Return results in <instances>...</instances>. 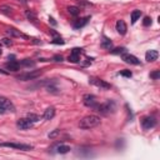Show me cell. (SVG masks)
Returning <instances> with one entry per match:
<instances>
[{"label": "cell", "mask_w": 160, "mask_h": 160, "mask_svg": "<svg viewBox=\"0 0 160 160\" xmlns=\"http://www.w3.org/2000/svg\"><path fill=\"white\" fill-rule=\"evenodd\" d=\"M0 110L3 111V114L15 113V106L6 96H0Z\"/></svg>", "instance_id": "3957f363"}, {"label": "cell", "mask_w": 160, "mask_h": 160, "mask_svg": "<svg viewBox=\"0 0 160 160\" xmlns=\"http://www.w3.org/2000/svg\"><path fill=\"white\" fill-rule=\"evenodd\" d=\"M40 74H42V71H29V73L20 74L16 79L18 80H22V82H28V80H34V79L39 78Z\"/></svg>", "instance_id": "52a82bcc"}, {"label": "cell", "mask_w": 160, "mask_h": 160, "mask_svg": "<svg viewBox=\"0 0 160 160\" xmlns=\"http://www.w3.org/2000/svg\"><path fill=\"white\" fill-rule=\"evenodd\" d=\"M0 146L11 148V149H18V150H23V151H29V150H33V149H34L33 145L22 144V143H0Z\"/></svg>", "instance_id": "277c9868"}, {"label": "cell", "mask_w": 160, "mask_h": 160, "mask_svg": "<svg viewBox=\"0 0 160 160\" xmlns=\"http://www.w3.org/2000/svg\"><path fill=\"white\" fill-rule=\"evenodd\" d=\"M115 28H116V31H118L120 35H125V34H126L128 26H126V24H125L124 20H118Z\"/></svg>", "instance_id": "7c38bea8"}, {"label": "cell", "mask_w": 160, "mask_h": 160, "mask_svg": "<svg viewBox=\"0 0 160 160\" xmlns=\"http://www.w3.org/2000/svg\"><path fill=\"white\" fill-rule=\"evenodd\" d=\"M150 78H151V79H154V80H158V79L160 78V71H159V70L153 71V73L150 74Z\"/></svg>", "instance_id": "f546056e"}, {"label": "cell", "mask_w": 160, "mask_h": 160, "mask_svg": "<svg viewBox=\"0 0 160 160\" xmlns=\"http://www.w3.org/2000/svg\"><path fill=\"white\" fill-rule=\"evenodd\" d=\"M44 119L45 120H51L54 116H55V108H53V106H50V108H48L45 111H44Z\"/></svg>", "instance_id": "e0dca14e"}, {"label": "cell", "mask_w": 160, "mask_h": 160, "mask_svg": "<svg viewBox=\"0 0 160 160\" xmlns=\"http://www.w3.org/2000/svg\"><path fill=\"white\" fill-rule=\"evenodd\" d=\"M63 60H64V58L62 55H54L53 56V62H55V63H62Z\"/></svg>", "instance_id": "1f68e13d"}, {"label": "cell", "mask_w": 160, "mask_h": 160, "mask_svg": "<svg viewBox=\"0 0 160 160\" xmlns=\"http://www.w3.org/2000/svg\"><path fill=\"white\" fill-rule=\"evenodd\" d=\"M83 103H84V105H86L88 108H91V109H96V106L99 104L96 100V96L91 95V94H85L83 96Z\"/></svg>", "instance_id": "8992f818"}, {"label": "cell", "mask_w": 160, "mask_h": 160, "mask_svg": "<svg viewBox=\"0 0 160 160\" xmlns=\"http://www.w3.org/2000/svg\"><path fill=\"white\" fill-rule=\"evenodd\" d=\"M56 151H58L59 154H66V153L70 151V146L64 145V144H60V145L56 148Z\"/></svg>", "instance_id": "7402d4cb"}, {"label": "cell", "mask_w": 160, "mask_h": 160, "mask_svg": "<svg viewBox=\"0 0 160 160\" xmlns=\"http://www.w3.org/2000/svg\"><path fill=\"white\" fill-rule=\"evenodd\" d=\"M6 34L10 35L11 38H23V39H28V36H26L25 34H23L22 31L18 30V29H15V28H9V29L6 30Z\"/></svg>", "instance_id": "8fae6325"}, {"label": "cell", "mask_w": 160, "mask_h": 160, "mask_svg": "<svg viewBox=\"0 0 160 160\" xmlns=\"http://www.w3.org/2000/svg\"><path fill=\"white\" fill-rule=\"evenodd\" d=\"M20 66H25V68H33L35 66V62L31 59H24L20 62Z\"/></svg>", "instance_id": "ffe728a7"}, {"label": "cell", "mask_w": 160, "mask_h": 160, "mask_svg": "<svg viewBox=\"0 0 160 160\" xmlns=\"http://www.w3.org/2000/svg\"><path fill=\"white\" fill-rule=\"evenodd\" d=\"M68 60L70 63H74V64H76V63H79V60H80V55L79 54H76V53H70V55H69V58H68Z\"/></svg>", "instance_id": "44dd1931"}, {"label": "cell", "mask_w": 160, "mask_h": 160, "mask_svg": "<svg viewBox=\"0 0 160 160\" xmlns=\"http://www.w3.org/2000/svg\"><path fill=\"white\" fill-rule=\"evenodd\" d=\"M33 125H34V123L31 122L30 119H28V118L19 119L18 122H16V126H18V129H20V130H28V129H30Z\"/></svg>", "instance_id": "ba28073f"}, {"label": "cell", "mask_w": 160, "mask_h": 160, "mask_svg": "<svg viewBox=\"0 0 160 160\" xmlns=\"http://www.w3.org/2000/svg\"><path fill=\"white\" fill-rule=\"evenodd\" d=\"M51 43H53V44H56V45H63V44H65V42H64V40L60 38V36L54 38V39L51 40Z\"/></svg>", "instance_id": "4316f807"}, {"label": "cell", "mask_w": 160, "mask_h": 160, "mask_svg": "<svg viewBox=\"0 0 160 160\" xmlns=\"http://www.w3.org/2000/svg\"><path fill=\"white\" fill-rule=\"evenodd\" d=\"M110 51L113 54H115V55H123V54L126 53V49L125 48H115V49H111Z\"/></svg>", "instance_id": "484cf974"}, {"label": "cell", "mask_w": 160, "mask_h": 160, "mask_svg": "<svg viewBox=\"0 0 160 160\" xmlns=\"http://www.w3.org/2000/svg\"><path fill=\"white\" fill-rule=\"evenodd\" d=\"M120 75H123V76H125V78H131L133 73H131L130 70H124V71L120 73Z\"/></svg>", "instance_id": "d6a6232c"}, {"label": "cell", "mask_w": 160, "mask_h": 160, "mask_svg": "<svg viewBox=\"0 0 160 160\" xmlns=\"http://www.w3.org/2000/svg\"><path fill=\"white\" fill-rule=\"evenodd\" d=\"M5 68L10 71H19L20 69V63H18L16 60H10L9 63L5 64Z\"/></svg>", "instance_id": "9a60e30c"}, {"label": "cell", "mask_w": 160, "mask_h": 160, "mask_svg": "<svg viewBox=\"0 0 160 160\" xmlns=\"http://www.w3.org/2000/svg\"><path fill=\"white\" fill-rule=\"evenodd\" d=\"M155 125H156V119H155L154 116H145V118H143V120H142V126H143V129L149 130V129L154 128Z\"/></svg>", "instance_id": "9c48e42d"}, {"label": "cell", "mask_w": 160, "mask_h": 160, "mask_svg": "<svg viewBox=\"0 0 160 160\" xmlns=\"http://www.w3.org/2000/svg\"><path fill=\"white\" fill-rule=\"evenodd\" d=\"M3 54V51H2V49H0V55H2Z\"/></svg>", "instance_id": "8d00e7d4"}, {"label": "cell", "mask_w": 160, "mask_h": 160, "mask_svg": "<svg viewBox=\"0 0 160 160\" xmlns=\"http://www.w3.org/2000/svg\"><path fill=\"white\" fill-rule=\"evenodd\" d=\"M0 114H3V111H2V110H0Z\"/></svg>", "instance_id": "f35d334b"}, {"label": "cell", "mask_w": 160, "mask_h": 160, "mask_svg": "<svg viewBox=\"0 0 160 160\" xmlns=\"http://www.w3.org/2000/svg\"><path fill=\"white\" fill-rule=\"evenodd\" d=\"M96 111H99L100 114H103V115H108V114H111L116 110V104L114 100H106V102H104L103 104H98Z\"/></svg>", "instance_id": "7a4b0ae2"}, {"label": "cell", "mask_w": 160, "mask_h": 160, "mask_svg": "<svg viewBox=\"0 0 160 160\" xmlns=\"http://www.w3.org/2000/svg\"><path fill=\"white\" fill-rule=\"evenodd\" d=\"M19 2H20V0H19ZM22 2H23V3H25V0H22Z\"/></svg>", "instance_id": "74e56055"}, {"label": "cell", "mask_w": 160, "mask_h": 160, "mask_svg": "<svg viewBox=\"0 0 160 160\" xmlns=\"http://www.w3.org/2000/svg\"><path fill=\"white\" fill-rule=\"evenodd\" d=\"M0 74H8V71H5V70H3V69H0Z\"/></svg>", "instance_id": "d590c367"}, {"label": "cell", "mask_w": 160, "mask_h": 160, "mask_svg": "<svg viewBox=\"0 0 160 160\" xmlns=\"http://www.w3.org/2000/svg\"><path fill=\"white\" fill-rule=\"evenodd\" d=\"M28 119H30L33 123H38L39 120H40V118H39L36 114H29V115H28Z\"/></svg>", "instance_id": "f1b7e54d"}, {"label": "cell", "mask_w": 160, "mask_h": 160, "mask_svg": "<svg viewBox=\"0 0 160 160\" xmlns=\"http://www.w3.org/2000/svg\"><path fill=\"white\" fill-rule=\"evenodd\" d=\"M158 56H159V53L156 50H148L146 54H145V60L151 63V62H155V60L158 59Z\"/></svg>", "instance_id": "5bb4252c"}, {"label": "cell", "mask_w": 160, "mask_h": 160, "mask_svg": "<svg viewBox=\"0 0 160 160\" xmlns=\"http://www.w3.org/2000/svg\"><path fill=\"white\" fill-rule=\"evenodd\" d=\"M59 134H60V129H55V130H53L51 133H49V139H55L56 136H59Z\"/></svg>", "instance_id": "83f0119b"}, {"label": "cell", "mask_w": 160, "mask_h": 160, "mask_svg": "<svg viewBox=\"0 0 160 160\" xmlns=\"http://www.w3.org/2000/svg\"><path fill=\"white\" fill-rule=\"evenodd\" d=\"M0 11H2L3 14H5V15H10L13 13V9L9 5H2L0 6Z\"/></svg>", "instance_id": "603a6c76"}, {"label": "cell", "mask_w": 160, "mask_h": 160, "mask_svg": "<svg viewBox=\"0 0 160 160\" xmlns=\"http://www.w3.org/2000/svg\"><path fill=\"white\" fill-rule=\"evenodd\" d=\"M122 59L124 60L126 64H130V65H140V60H139L136 56L131 55V54L125 53V54L122 55Z\"/></svg>", "instance_id": "30bf717a"}, {"label": "cell", "mask_w": 160, "mask_h": 160, "mask_svg": "<svg viewBox=\"0 0 160 160\" xmlns=\"http://www.w3.org/2000/svg\"><path fill=\"white\" fill-rule=\"evenodd\" d=\"M25 16L29 19V22H31L33 24H38V18H36V15L31 10H26L25 11Z\"/></svg>", "instance_id": "d6986e66"}, {"label": "cell", "mask_w": 160, "mask_h": 160, "mask_svg": "<svg viewBox=\"0 0 160 160\" xmlns=\"http://www.w3.org/2000/svg\"><path fill=\"white\" fill-rule=\"evenodd\" d=\"M49 22H50V23H51V24H53V25H54V26H55V25H56V22H55V20H54V18H51V16H50V18H49Z\"/></svg>", "instance_id": "e575fe53"}, {"label": "cell", "mask_w": 160, "mask_h": 160, "mask_svg": "<svg viewBox=\"0 0 160 160\" xmlns=\"http://www.w3.org/2000/svg\"><path fill=\"white\" fill-rule=\"evenodd\" d=\"M2 42H3V44H5V45H8V46L13 44V42H11V40H10V39H8V38H4V39L2 40Z\"/></svg>", "instance_id": "836d02e7"}, {"label": "cell", "mask_w": 160, "mask_h": 160, "mask_svg": "<svg viewBox=\"0 0 160 160\" xmlns=\"http://www.w3.org/2000/svg\"><path fill=\"white\" fill-rule=\"evenodd\" d=\"M98 125H100V118L96 116V115H88V116L83 118L82 120H80V123H79V128L84 129V130L93 129V128H95Z\"/></svg>", "instance_id": "6da1fadb"}, {"label": "cell", "mask_w": 160, "mask_h": 160, "mask_svg": "<svg viewBox=\"0 0 160 160\" xmlns=\"http://www.w3.org/2000/svg\"><path fill=\"white\" fill-rule=\"evenodd\" d=\"M46 89H48V91H49V93H53V94H58V93H59V91H58L59 89H58V88H56L53 83H50V82H48Z\"/></svg>", "instance_id": "cb8c5ba5"}, {"label": "cell", "mask_w": 160, "mask_h": 160, "mask_svg": "<svg viewBox=\"0 0 160 160\" xmlns=\"http://www.w3.org/2000/svg\"><path fill=\"white\" fill-rule=\"evenodd\" d=\"M143 25H144V26H149V25H151V18L145 16L144 20H143Z\"/></svg>", "instance_id": "4dcf8cb0"}, {"label": "cell", "mask_w": 160, "mask_h": 160, "mask_svg": "<svg viewBox=\"0 0 160 160\" xmlns=\"http://www.w3.org/2000/svg\"><path fill=\"white\" fill-rule=\"evenodd\" d=\"M89 83L93 84V85H95V86H98V88H100L102 90H108V89L111 88V85L109 83H106L105 80L99 79V78H94V76L89 78Z\"/></svg>", "instance_id": "5b68a950"}, {"label": "cell", "mask_w": 160, "mask_h": 160, "mask_svg": "<svg viewBox=\"0 0 160 160\" xmlns=\"http://www.w3.org/2000/svg\"><path fill=\"white\" fill-rule=\"evenodd\" d=\"M90 20V16H85L83 19H78L76 22L74 23V29H80V28H83L88 24V22Z\"/></svg>", "instance_id": "2e32d148"}, {"label": "cell", "mask_w": 160, "mask_h": 160, "mask_svg": "<svg viewBox=\"0 0 160 160\" xmlns=\"http://www.w3.org/2000/svg\"><path fill=\"white\" fill-rule=\"evenodd\" d=\"M68 11H69V14H70V15L76 16V15H79L80 9H79L78 6H69V8H68Z\"/></svg>", "instance_id": "d4e9b609"}, {"label": "cell", "mask_w": 160, "mask_h": 160, "mask_svg": "<svg viewBox=\"0 0 160 160\" xmlns=\"http://www.w3.org/2000/svg\"><path fill=\"white\" fill-rule=\"evenodd\" d=\"M140 16H142V11H140V10H133V11H131V15H130L131 24H135L138 20L140 19Z\"/></svg>", "instance_id": "ac0fdd59"}, {"label": "cell", "mask_w": 160, "mask_h": 160, "mask_svg": "<svg viewBox=\"0 0 160 160\" xmlns=\"http://www.w3.org/2000/svg\"><path fill=\"white\" fill-rule=\"evenodd\" d=\"M100 46H102L103 49H105V50H111L113 49V42L109 39V38H106L105 35L102 38V43H100Z\"/></svg>", "instance_id": "4fadbf2b"}]
</instances>
